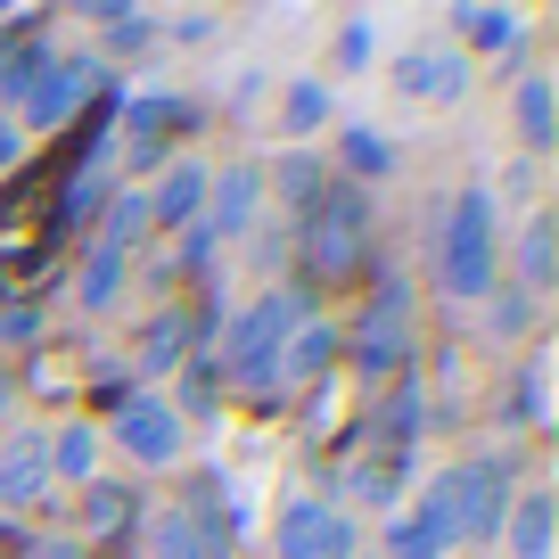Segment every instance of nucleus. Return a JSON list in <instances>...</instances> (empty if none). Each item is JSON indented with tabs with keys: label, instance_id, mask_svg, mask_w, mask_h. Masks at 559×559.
Instances as JSON below:
<instances>
[{
	"label": "nucleus",
	"instance_id": "obj_40",
	"mask_svg": "<svg viewBox=\"0 0 559 559\" xmlns=\"http://www.w3.org/2000/svg\"><path fill=\"white\" fill-rule=\"evenodd\" d=\"M0 412H9V370H0Z\"/></svg>",
	"mask_w": 559,
	"mask_h": 559
},
{
	"label": "nucleus",
	"instance_id": "obj_25",
	"mask_svg": "<svg viewBox=\"0 0 559 559\" xmlns=\"http://www.w3.org/2000/svg\"><path fill=\"white\" fill-rule=\"evenodd\" d=\"M91 25H99L107 58H140L165 41V17H148V9H123V0H91Z\"/></svg>",
	"mask_w": 559,
	"mask_h": 559
},
{
	"label": "nucleus",
	"instance_id": "obj_39",
	"mask_svg": "<svg viewBox=\"0 0 559 559\" xmlns=\"http://www.w3.org/2000/svg\"><path fill=\"white\" fill-rule=\"evenodd\" d=\"M25 157V132H17V123H9V116H0V174H9V165H17Z\"/></svg>",
	"mask_w": 559,
	"mask_h": 559
},
{
	"label": "nucleus",
	"instance_id": "obj_8",
	"mask_svg": "<svg viewBox=\"0 0 559 559\" xmlns=\"http://www.w3.org/2000/svg\"><path fill=\"white\" fill-rule=\"evenodd\" d=\"M469 58L453 50V41H412V50L395 58V99L403 107H461L469 99Z\"/></svg>",
	"mask_w": 559,
	"mask_h": 559
},
{
	"label": "nucleus",
	"instance_id": "obj_14",
	"mask_svg": "<svg viewBox=\"0 0 559 559\" xmlns=\"http://www.w3.org/2000/svg\"><path fill=\"white\" fill-rule=\"evenodd\" d=\"M50 502V437H9L0 444V510H41Z\"/></svg>",
	"mask_w": 559,
	"mask_h": 559
},
{
	"label": "nucleus",
	"instance_id": "obj_22",
	"mask_svg": "<svg viewBox=\"0 0 559 559\" xmlns=\"http://www.w3.org/2000/svg\"><path fill=\"white\" fill-rule=\"evenodd\" d=\"M330 174L354 181V190H370V181L395 174V140L370 132V123H337V165H330Z\"/></svg>",
	"mask_w": 559,
	"mask_h": 559
},
{
	"label": "nucleus",
	"instance_id": "obj_17",
	"mask_svg": "<svg viewBox=\"0 0 559 559\" xmlns=\"http://www.w3.org/2000/svg\"><path fill=\"white\" fill-rule=\"evenodd\" d=\"M181 510L198 519V535L214 543V559H230V543H239V493H230L223 469H198L190 493H181Z\"/></svg>",
	"mask_w": 559,
	"mask_h": 559
},
{
	"label": "nucleus",
	"instance_id": "obj_37",
	"mask_svg": "<svg viewBox=\"0 0 559 559\" xmlns=\"http://www.w3.org/2000/svg\"><path fill=\"white\" fill-rule=\"evenodd\" d=\"M165 34H174V41H181V50H198V41H206V34H214V17H206V9H190V17H174V25H165Z\"/></svg>",
	"mask_w": 559,
	"mask_h": 559
},
{
	"label": "nucleus",
	"instance_id": "obj_38",
	"mask_svg": "<svg viewBox=\"0 0 559 559\" xmlns=\"http://www.w3.org/2000/svg\"><path fill=\"white\" fill-rule=\"evenodd\" d=\"M25 559H91V551L67 543V535H41V543H25Z\"/></svg>",
	"mask_w": 559,
	"mask_h": 559
},
{
	"label": "nucleus",
	"instance_id": "obj_31",
	"mask_svg": "<svg viewBox=\"0 0 559 559\" xmlns=\"http://www.w3.org/2000/svg\"><path fill=\"white\" fill-rule=\"evenodd\" d=\"M148 230H157V223H148V198H140V190H107V214H99V239H91V247H116V255H132Z\"/></svg>",
	"mask_w": 559,
	"mask_h": 559
},
{
	"label": "nucleus",
	"instance_id": "obj_36",
	"mask_svg": "<svg viewBox=\"0 0 559 559\" xmlns=\"http://www.w3.org/2000/svg\"><path fill=\"white\" fill-rule=\"evenodd\" d=\"M41 305H0V346H41Z\"/></svg>",
	"mask_w": 559,
	"mask_h": 559
},
{
	"label": "nucleus",
	"instance_id": "obj_6",
	"mask_svg": "<svg viewBox=\"0 0 559 559\" xmlns=\"http://www.w3.org/2000/svg\"><path fill=\"white\" fill-rule=\"evenodd\" d=\"M107 444H116L132 469H174L181 453H190V419H181V403L165 395H132L107 412Z\"/></svg>",
	"mask_w": 559,
	"mask_h": 559
},
{
	"label": "nucleus",
	"instance_id": "obj_32",
	"mask_svg": "<svg viewBox=\"0 0 559 559\" xmlns=\"http://www.w3.org/2000/svg\"><path fill=\"white\" fill-rule=\"evenodd\" d=\"M379 559H453L437 543V526L419 519V510H395V519H386V543H379Z\"/></svg>",
	"mask_w": 559,
	"mask_h": 559
},
{
	"label": "nucleus",
	"instance_id": "obj_19",
	"mask_svg": "<svg viewBox=\"0 0 559 559\" xmlns=\"http://www.w3.org/2000/svg\"><path fill=\"white\" fill-rule=\"evenodd\" d=\"M132 535H140V551H148V559H214V543L198 535V519L181 502H148Z\"/></svg>",
	"mask_w": 559,
	"mask_h": 559
},
{
	"label": "nucleus",
	"instance_id": "obj_29",
	"mask_svg": "<svg viewBox=\"0 0 559 559\" xmlns=\"http://www.w3.org/2000/svg\"><path fill=\"white\" fill-rule=\"evenodd\" d=\"M330 83H313V74H297V83L280 91V132H288V148L297 140H313V132H330Z\"/></svg>",
	"mask_w": 559,
	"mask_h": 559
},
{
	"label": "nucleus",
	"instance_id": "obj_15",
	"mask_svg": "<svg viewBox=\"0 0 559 559\" xmlns=\"http://www.w3.org/2000/svg\"><path fill=\"white\" fill-rule=\"evenodd\" d=\"M453 50L469 58V50H486V58H519V34H526V17L510 9V0H461L453 9Z\"/></svg>",
	"mask_w": 559,
	"mask_h": 559
},
{
	"label": "nucleus",
	"instance_id": "obj_26",
	"mask_svg": "<svg viewBox=\"0 0 559 559\" xmlns=\"http://www.w3.org/2000/svg\"><path fill=\"white\" fill-rule=\"evenodd\" d=\"M99 428L91 419H67V428H50V486H91L99 477Z\"/></svg>",
	"mask_w": 559,
	"mask_h": 559
},
{
	"label": "nucleus",
	"instance_id": "obj_21",
	"mask_svg": "<svg viewBox=\"0 0 559 559\" xmlns=\"http://www.w3.org/2000/svg\"><path fill=\"white\" fill-rule=\"evenodd\" d=\"M551 519H559V502H551L543 486H519V493H510V519H502L510 559H551Z\"/></svg>",
	"mask_w": 559,
	"mask_h": 559
},
{
	"label": "nucleus",
	"instance_id": "obj_5",
	"mask_svg": "<svg viewBox=\"0 0 559 559\" xmlns=\"http://www.w3.org/2000/svg\"><path fill=\"white\" fill-rule=\"evenodd\" d=\"M370 255V190L330 181L313 214H297V272L305 280H354Z\"/></svg>",
	"mask_w": 559,
	"mask_h": 559
},
{
	"label": "nucleus",
	"instance_id": "obj_35",
	"mask_svg": "<svg viewBox=\"0 0 559 559\" xmlns=\"http://www.w3.org/2000/svg\"><path fill=\"white\" fill-rule=\"evenodd\" d=\"M543 412H551V403H543V354H535V362L510 379V419H519V428H543Z\"/></svg>",
	"mask_w": 559,
	"mask_h": 559
},
{
	"label": "nucleus",
	"instance_id": "obj_3",
	"mask_svg": "<svg viewBox=\"0 0 559 559\" xmlns=\"http://www.w3.org/2000/svg\"><path fill=\"white\" fill-rule=\"evenodd\" d=\"M297 321H313V288H263L255 305H239V321H230V337H223V362H214V386L263 395Z\"/></svg>",
	"mask_w": 559,
	"mask_h": 559
},
{
	"label": "nucleus",
	"instance_id": "obj_24",
	"mask_svg": "<svg viewBox=\"0 0 559 559\" xmlns=\"http://www.w3.org/2000/svg\"><path fill=\"white\" fill-rule=\"evenodd\" d=\"M190 313H181V305H165V313H148L140 321V346H132V370H148V379H157V370H181L190 362Z\"/></svg>",
	"mask_w": 559,
	"mask_h": 559
},
{
	"label": "nucleus",
	"instance_id": "obj_28",
	"mask_svg": "<svg viewBox=\"0 0 559 559\" xmlns=\"http://www.w3.org/2000/svg\"><path fill=\"white\" fill-rule=\"evenodd\" d=\"M123 280H132V255L91 247L83 272H74V305H83V313H107V305H123Z\"/></svg>",
	"mask_w": 559,
	"mask_h": 559
},
{
	"label": "nucleus",
	"instance_id": "obj_33",
	"mask_svg": "<svg viewBox=\"0 0 559 559\" xmlns=\"http://www.w3.org/2000/svg\"><path fill=\"white\" fill-rule=\"evenodd\" d=\"M346 486H354V502H362V510H395V493H403V461H379V453H370V461H354Z\"/></svg>",
	"mask_w": 559,
	"mask_h": 559
},
{
	"label": "nucleus",
	"instance_id": "obj_20",
	"mask_svg": "<svg viewBox=\"0 0 559 559\" xmlns=\"http://www.w3.org/2000/svg\"><path fill=\"white\" fill-rule=\"evenodd\" d=\"M263 181H272L280 198H288V214H313L321 198H330V157H313V148H280L272 165H263Z\"/></svg>",
	"mask_w": 559,
	"mask_h": 559
},
{
	"label": "nucleus",
	"instance_id": "obj_11",
	"mask_svg": "<svg viewBox=\"0 0 559 559\" xmlns=\"http://www.w3.org/2000/svg\"><path fill=\"white\" fill-rule=\"evenodd\" d=\"M50 67H58V50H50V25L41 17H9L0 25V107H17Z\"/></svg>",
	"mask_w": 559,
	"mask_h": 559
},
{
	"label": "nucleus",
	"instance_id": "obj_4",
	"mask_svg": "<svg viewBox=\"0 0 559 559\" xmlns=\"http://www.w3.org/2000/svg\"><path fill=\"white\" fill-rule=\"evenodd\" d=\"M337 354L354 362V379H362V386H395V379H412V280L386 272L379 288H370L362 321L337 337Z\"/></svg>",
	"mask_w": 559,
	"mask_h": 559
},
{
	"label": "nucleus",
	"instance_id": "obj_27",
	"mask_svg": "<svg viewBox=\"0 0 559 559\" xmlns=\"http://www.w3.org/2000/svg\"><path fill=\"white\" fill-rule=\"evenodd\" d=\"M510 123H519V140L535 148V157L551 148V132H559V83L551 74H526V83L510 91Z\"/></svg>",
	"mask_w": 559,
	"mask_h": 559
},
{
	"label": "nucleus",
	"instance_id": "obj_9",
	"mask_svg": "<svg viewBox=\"0 0 559 559\" xmlns=\"http://www.w3.org/2000/svg\"><path fill=\"white\" fill-rule=\"evenodd\" d=\"M99 83H107L99 58H58V67L17 99V116H9V123H17V132H58V123H67L83 99H99Z\"/></svg>",
	"mask_w": 559,
	"mask_h": 559
},
{
	"label": "nucleus",
	"instance_id": "obj_23",
	"mask_svg": "<svg viewBox=\"0 0 559 559\" xmlns=\"http://www.w3.org/2000/svg\"><path fill=\"white\" fill-rule=\"evenodd\" d=\"M551 239H559V230H551V214H535V223H526L519 239H502V247H510V272H502L510 288H526V297H551V280H559Z\"/></svg>",
	"mask_w": 559,
	"mask_h": 559
},
{
	"label": "nucleus",
	"instance_id": "obj_16",
	"mask_svg": "<svg viewBox=\"0 0 559 559\" xmlns=\"http://www.w3.org/2000/svg\"><path fill=\"white\" fill-rule=\"evenodd\" d=\"M140 510H148V502H140L123 477H91L83 502H74V519H83V543H123L140 526Z\"/></svg>",
	"mask_w": 559,
	"mask_h": 559
},
{
	"label": "nucleus",
	"instance_id": "obj_13",
	"mask_svg": "<svg viewBox=\"0 0 559 559\" xmlns=\"http://www.w3.org/2000/svg\"><path fill=\"white\" fill-rule=\"evenodd\" d=\"M255 206H263V165H223V174H206V214H198V223L223 247V239H239V230L255 223Z\"/></svg>",
	"mask_w": 559,
	"mask_h": 559
},
{
	"label": "nucleus",
	"instance_id": "obj_7",
	"mask_svg": "<svg viewBox=\"0 0 559 559\" xmlns=\"http://www.w3.org/2000/svg\"><path fill=\"white\" fill-rule=\"evenodd\" d=\"M272 559H362V535H354L346 510H330L321 493H288L272 526Z\"/></svg>",
	"mask_w": 559,
	"mask_h": 559
},
{
	"label": "nucleus",
	"instance_id": "obj_2",
	"mask_svg": "<svg viewBox=\"0 0 559 559\" xmlns=\"http://www.w3.org/2000/svg\"><path fill=\"white\" fill-rule=\"evenodd\" d=\"M493 280H502V198H493L486 181H469V190L453 198V214H444L437 288H444L453 305H486Z\"/></svg>",
	"mask_w": 559,
	"mask_h": 559
},
{
	"label": "nucleus",
	"instance_id": "obj_18",
	"mask_svg": "<svg viewBox=\"0 0 559 559\" xmlns=\"http://www.w3.org/2000/svg\"><path fill=\"white\" fill-rule=\"evenodd\" d=\"M330 370H337V330L313 313V321H297V330H288V346H280V370H272V379H280V386H321Z\"/></svg>",
	"mask_w": 559,
	"mask_h": 559
},
{
	"label": "nucleus",
	"instance_id": "obj_1",
	"mask_svg": "<svg viewBox=\"0 0 559 559\" xmlns=\"http://www.w3.org/2000/svg\"><path fill=\"white\" fill-rule=\"evenodd\" d=\"M510 461L502 453H477V461H453V469L428 477V493H419V519L437 526L444 551H477V543H502V519H510Z\"/></svg>",
	"mask_w": 559,
	"mask_h": 559
},
{
	"label": "nucleus",
	"instance_id": "obj_34",
	"mask_svg": "<svg viewBox=\"0 0 559 559\" xmlns=\"http://www.w3.org/2000/svg\"><path fill=\"white\" fill-rule=\"evenodd\" d=\"M337 67H346V74H362L370 67V58H379V25H370V17H346V25H337Z\"/></svg>",
	"mask_w": 559,
	"mask_h": 559
},
{
	"label": "nucleus",
	"instance_id": "obj_30",
	"mask_svg": "<svg viewBox=\"0 0 559 559\" xmlns=\"http://www.w3.org/2000/svg\"><path fill=\"white\" fill-rule=\"evenodd\" d=\"M535 321H543V297H526V288H510V280L486 288V337H493V346H519Z\"/></svg>",
	"mask_w": 559,
	"mask_h": 559
},
{
	"label": "nucleus",
	"instance_id": "obj_10",
	"mask_svg": "<svg viewBox=\"0 0 559 559\" xmlns=\"http://www.w3.org/2000/svg\"><path fill=\"white\" fill-rule=\"evenodd\" d=\"M419 428H428V379H395L379 395V412H362V444H379V461H403L419 444Z\"/></svg>",
	"mask_w": 559,
	"mask_h": 559
},
{
	"label": "nucleus",
	"instance_id": "obj_12",
	"mask_svg": "<svg viewBox=\"0 0 559 559\" xmlns=\"http://www.w3.org/2000/svg\"><path fill=\"white\" fill-rule=\"evenodd\" d=\"M206 174H214V165H198V157H165L157 181L140 190V198H148V223H157V230H190L198 214H206Z\"/></svg>",
	"mask_w": 559,
	"mask_h": 559
}]
</instances>
